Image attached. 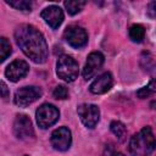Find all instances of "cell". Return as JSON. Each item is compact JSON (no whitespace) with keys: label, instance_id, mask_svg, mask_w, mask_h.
I'll return each mask as SVG.
<instances>
[{"label":"cell","instance_id":"1","mask_svg":"<svg viewBox=\"0 0 156 156\" xmlns=\"http://www.w3.org/2000/svg\"><path fill=\"white\" fill-rule=\"evenodd\" d=\"M15 40L23 54L35 63L48 58V45L44 35L32 24H20L15 30Z\"/></svg>","mask_w":156,"mask_h":156},{"label":"cell","instance_id":"2","mask_svg":"<svg viewBox=\"0 0 156 156\" xmlns=\"http://www.w3.org/2000/svg\"><path fill=\"white\" fill-rule=\"evenodd\" d=\"M156 149V138L150 127H144L129 141V152L133 156H149Z\"/></svg>","mask_w":156,"mask_h":156},{"label":"cell","instance_id":"3","mask_svg":"<svg viewBox=\"0 0 156 156\" xmlns=\"http://www.w3.org/2000/svg\"><path fill=\"white\" fill-rule=\"evenodd\" d=\"M78 63L77 61L68 56V55H62L58 57L57 63H56V73L58 78L63 79L65 82H73L78 77L79 69H78Z\"/></svg>","mask_w":156,"mask_h":156},{"label":"cell","instance_id":"4","mask_svg":"<svg viewBox=\"0 0 156 156\" xmlns=\"http://www.w3.org/2000/svg\"><path fill=\"white\" fill-rule=\"evenodd\" d=\"M58 117H60L58 110L51 104H43L35 111L37 123L43 129H46V128L51 127L52 124H55L57 122Z\"/></svg>","mask_w":156,"mask_h":156},{"label":"cell","instance_id":"5","mask_svg":"<svg viewBox=\"0 0 156 156\" xmlns=\"http://www.w3.org/2000/svg\"><path fill=\"white\" fill-rule=\"evenodd\" d=\"M43 95V90L39 87H22L15 93V104L20 107H27Z\"/></svg>","mask_w":156,"mask_h":156},{"label":"cell","instance_id":"6","mask_svg":"<svg viewBox=\"0 0 156 156\" xmlns=\"http://www.w3.org/2000/svg\"><path fill=\"white\" fill-rule=\"evenodd\" d=\"M13 134L17 139L29 141L34 138V129L32 121L26 115H17L13 122Z\"/></svg>","mask_w":156,"mask_h":156},{"label":"cell","instance_id":"7","mask_svg":"<svg viewBox=\"0 0 156 156\" xmlns=\"http://www.w3.org/2000/svg\"><path fill=\"white\" fill-rule=\"evenodd\" d=\"M82 123L87 128H94L100 119V110L94 104H82L77 108Z\"/></svg>","mask_w":156,"mask_h":156},{"label":"cell","instance_id":"8","mask_svg":"<svg viewBox=\"0 0 156 156\" xmlns=\"http://www.w3.org/2000/svg\"><path fill=\"white\" fill-rule=\"evenodd\" d=\"M63 38L68 43V45L76 49H80L88 43V34L85 29L79 26H74V24L68 26L66 28L63 33Z\"/></svg>","mask_w":156,"mask_h":156},{"label":"cell","instance_id":"9","mask_svg":"<svg viewBox=\"0 0 156 156\" xmlns=\"http://www.w3.org/2000/svg\"><path fill=\"white\" fill-rule=\"evenodd\" d=\"M51 145L55 150L57 151H66L71 147L72 144V134L71 130L67 127H60L57 129H55L51 133V138H50Z\"/></svg>","mask_w":156,"mask_h":156},{"label":"cell","instance_id":"10","mask_svg":"<svg viewBox=\"0 0 156 156\" xmlns=\"http://www.w3.org/2000/svg\"><path fill=\"white\" fill-rule=\"evenodd\" d=\"M104 63V55L99 51H93L89 54V56L87 57L84 68H83V77L84 79H90L93 78L96 72L101 68Z\"/></svg>","mask_w":156,"mask_h":156},{"label":"cell","instance_id":"11","mask_svg":"<svg viewBox=\"0 0 156 156\" xmlns=\"http://www.w3.org/2000/svg\"><path fill=\"white\" fill-rule=\"evenodd\" d=\"M40 16L45 21V23L49 24L52 29L58 28L61 26V23L63 22V11L61 10V7H58L56 5L45 7L41 11Z\"/></svg>","mask_w":156,"mask_h":156},{"label":"cell","instance_id":"12","mask_svg":"<svg viewBox=\"0 0 156 156\" xmlns=\"http://www.w3.org/2000/svg\"><path fill=\"white\" fill-rule=\"evenodd\" d=\"M29 71V66L26 61L23 60H15L13 62H11L6 69H5V76L11 82H18L20 79H22Z\"/></svg>","mask_w":156,"mask_h":156},{"label":"cell","instance_id":"13","mask_svg":"<svg viewBox=\"0 0 156 156\" xmlns=\"http://www.w3.org/2000/svg\"><path fill=\"white\" fill-rule=\"evenodd\" d=\"M113 84V79L111 73L105 72L101 76H99L91 84H90V91L93 94H104L106 91H108L112 88Z\"/></svg>","mask_w":156,"mask_h":156},{"label":"cell","instance_id":"14","mask_svg":"<svg viewBox=\"0 0 156 156\" xmlns=\"http://www.w3.org/2000/svg\"><path fill=\"white\" fill-rule=\"evenodd\" d=\"M129 38L135 43H141L145 38V28L141 24H133L129 28Z\"/></svg>","mask_w":156,"mask_h":156},{"label":"cell","instance_id":"15","mask_svg":"<svg viewBox=\"0 0 156 156\" xmlns=\"http://www.w3.org/2000/svg\"><path fill=\"white\" fill-rule=\"evenodd\" d=\"M67 12L69 15H76L78 12H80L83 10V7L85 6V1H80V0H68L63 2Z\"/></svg>","mask_w":156,"mask_h":156},{"label":"cell","instance_id":"16","mask_svg":"<svg viewBox=\"0 0 156 156\" xmlns=\"http://www.w3.org/2000/svg\"><path fill=\"white\" fill-rule=\"evenodd\" d=\"M110 129H111V132L118 138V140H124V138H126V135H127V129H126V127H124V124L122 123V122H119V121H113V122H111V124H110Z\"/></svg>","mask_w":156,"mask_h":156},{"label":"cell","instance_id":"17","mask_svg":"<svg viewBox=\"0 0 156 156\" xmlns=\"http://www.w3.org/2000/svg\"><path fill=\"white\" fill-rule=\"evenodd\" d=\"M6 4L20 11H30L32 2L28 0H6Z\"/></svg>","mask_w":156,"mask_h":156},{"label":"cell","instance_id":"18","mask_svg":"<svg viewBox=\"0 0 156 156\" xmlns=\"http://www.w3.org/2000/svg\"><path fill=\"white\" fill-rule=\"evenodd\" d=\"M155 93H156V80L152 79L146 87L139 89V90L136 91V95H138V98H140V99H145V98H149L150 95H152V94H155Z\"/></svg>","mask_w":156,"mask_h":156},{"label":"cell","instance_id":"19","mask_svg":"<svg viewBox=\"0 0 156 156\" xmlns=\"http://www.w3.org/2000/svg\"><path fill=\"white\" fill-rule=\"evenodd\" d=\"M11 51L12 50H11V45H10L9 40L5 37H2L0 39V60L5 61L7 58V56H10Z\"/></svg>","mask_w":156,"mask_h":156},{"label":"cell","instance_id":"20","mask_svg":"<svg viewBox=\"0 0 156 156\" xmlns=\"http://www.w3.org/2000/svg\"><path fill=\"white\" fill-rule=\"evenodd\" d=\"M54 98L57 99V100H65L68 98V90L65 85H57L55 89H54V93H52Z\"/></svg>","mask_w":156,"mask_h":156},{"label":"cell","instance_id":"21","mask_svg":"<svg viewBox=\"0 0 156 156\" xmlns=\"http://www.w3.org/2000/svg\"><path fill=\"white\" fill-rule=\"evenodd\" d=\"M146 15L150 18H156V0L149 2L147 5V10H146Z\"/></svg>","mask_w":156,"mask_h":156},{"label":"cell","instance_id":"22","mask_svg":"<svg viewBox=\"0 0 156 156\" xmlns=\"http://www.w3.org/2000/svg\"><path fill=\"white\" fill-rule=\"evenodd\" d=\"M9 95H10V93H9L7 85L4 82H1V96H2V99H7Z\"/></svg>","mask_w":156,"mask_h":156},{"label":"cell","instance_id":"23","mask_svg":"<svg viewBox=\"0 0 156 156\" xmlns=\"http://www.w3.org/2000/svg\"><path fill=\"white\" fill-rule=\"evenodd\" d=\"M151 107H152L154 110H156V99H155L154 101H151Z\"/></svg>","mask_w":156,"mask_h":156},{"label":"cell","instance_id":"24","mask_svg":"<svg viewBox=\"0 0 156 156\" xmlns=\"http://www.w3.org/2000/svg\"><path fill=\"white\" fill-rule=\"evenodd\" d=\"M111 156H124V155H123L122 152H113Z\"/></svg>","mask_w":156,"mask_h":156},{"label":"cell","instance_id":"25","mask_svg":"<svg viewBox=\"0 0 156 156\" xmlns=\"http://www.w3.org/2000/svg\"><path fill=\"white\" fill-rule=\"evenodd\" d=\"M24 156H27V155H24Z\"/></svg>","mask_w":156,"mask_h":156}]
</instances>
